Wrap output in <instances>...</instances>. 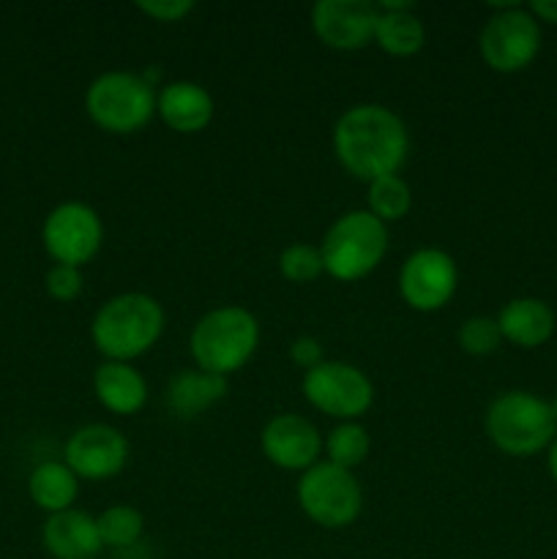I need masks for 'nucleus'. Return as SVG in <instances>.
I'll list each match as a JSON object with an SVG mask.
<instances>
[{"instance_id":"f257e3e1","label":"nucleus","mask_w":557,"mask_h":559,"mask_svg":"<svg viewBox=\"0 0 557 559\" xmlns=\"http://www.w3.org/2000/svg\"><path fill=\"white\" fill-rule=\"evenodd\" d=\"M333 153L364 183L399 175L410 153L407 126L382 104H355L333 126Z\"/></svg>"},{"instance_id":"f03ea898","label":"nucleus","mask_w":557,"mask_h":559,"mask_svg":"<svg viewBox=\"0 0 557 559\" xmlns=\"http://www.w3.org/2000/svg\"><path fill=\"white\" fill-rule=\"evenodd\" d=\"M164 331V309L145 293H123L109 298L91 322L93 347L107 360L131 364L151 353Z\"/></svg>"},{"instance_id":"7ed1b4c3","label":"nucleus","mask_w":557,"mask_h":559,"mask_svg":"<svg viewBox=\"0 0 557 559\" xmlns=\"http://www.w3.org/2000/svg\"><path fill=\"white\" fill-rule=\"evenodd\" d=\"M260 347V322L244 306H218L208 311L189 336L191 360L200 371L229 380Z\"/></svg>"},{"instance_id":"20e7f679","label":"nucleus","mask_w":557,"mask_h":559,"mask_svg":"<svg viewBox=\"0 0 557 559\" xmlns=\"http://www.w3.org/2000/svg\"><path fill=\"white\" fill-rule=\"evenodd\" d=\"M486 437L506 456L528 459L546 451L557 437V420L546 399L530 391H506L486 409Z\"/></svg>"},{"instance_id":"39448f33","label":"nucleus","mask_w":557,"mask_h":559,"mask_svg":"<svg viewBox=\"0 0 557 559\" xmlns=\"http://www.w3.org/2000/svg\"><path fill=\"white\" fill-rule=\"evenodd\" d=\"M325 273L336 282L353 284L380 267L388 254V224L369 211H347L328 227L320 243Z\"/></svg>"},{"instance_id":"423d86ee","label":"nucleus","mask_w":557,"mask_h":559,"mask_svg":"<svg viewBox=\"0 0 557 559\" xmlns=\"http://www.w3.org/2000/svg\"><path fill=\"white\" fill-rule=\"evenodd\" d=\"M87 118L109 134H134L156 115V91L134 71H104L85 91Z\"/></svg>"},{"instance_id":"0eeeda50","label":"nucleus","mask_w":557,"mask_h":559,"mask_svg":"<svg viewBox=\"0 0 557 559\" xmlns=\"http://www.w3.org/2000/svg\"><path fill=\"white\" fill-rule=\"evenodd\" d=\"M495 14L484 22L478 36V49L484 63L497 74H519L541 52V22L528 11V5L502 3L491 5Z\"/></svg>"},{"instance_id":"6e6552de","label":"nucleus","mask_w":557,"mask_h":559,"mask_svg":"<svg viewBox=\"0 0 557 559\" xmlns=\"http://www.w3.org/2000/svg\"><path fill=\"white\" fill-rule=\"evenodd\" d=\"M298 506L315 524L325 530L349 527L364 511V491L349 469L317 462L298 480Z\"/></svg>"},{"instance_id":"1a4fd4ad","label":"nucleus","mask_w":557,"mask_h":559,"mask_svg":"<svg viewBox=\"0 0 557 559\" xmlns=\"http://www.w3.org/2000/svg\"><path fill=\"white\" fill-rule=\"evenodd\" d=\"M300 388L311 407L339 424L358 420L375 404V385L366 371L342 360H322L315 369L304 371Z\"/></svg>"},{"instance_id":"9d476101","label":"nucleus","mask_w":557,"mask_h":559,"mask_svg":"<svg viewBox=\"0 0 557 559\" xmlns=\"http://www.w3.org/2000/svg\"><path fill=\"white\" fill-rule=\"evenodd\" d=\"M42 243L55 265L82 267L98 254L104 243L102 216L85 202H60L44 218Z\"/></svg>"},{"instance_id":"9b49d317","label":"nucleus","mask_w":557,"mask_h":559,"mask_svg":"<svg viewBox=\"0 0 557 559\" xmlns=\"http://www.w3.org/2000/svg\"><path fill=\"white\" fill-rule=\"evenodd\" d=\"M459 287V267L448 251L418 249L402 262L399 295L413 311H440L451 304Z\"/></svg>"},{"instance_id":"f8f14e48","label":"nucleus","mask_w":557,"mask_h":559,"mask_svg":"<svg viewBox=\"0 0 557 559\" xmlns=\"http://www.w3.org/2000/svg\"><path fill=\"white\" fill-rule=\"evenodd\" d=\"M63 459L80 480H107L129 462V440L115 426L87 424L66 440Z\"/></svg>"},{"instance_id":"ddd939ff","label":"nucleus","mask_w":557,"mask_h":559,"mask_svg":"<svg viewBox=\"0 0 557 559\" xmlns=\"http://www.w3.org/2000/svg\"><path fill=\"white\" fill-rule=\"evenodd\" d=\"M377 3L369 0H317L311 5V31L336 52H355L375 41Z\"/></svg>"},{"instance_id":"4468645a","label":"nucleus","mask_w":557,"mask_h":559,"mask_svg":"<svg viewBox=\"0 0 557 559\" xmlns=\"http://www.w3.org/2000/svg\"><path fill=\"white\" fill-rule=\"evenodd\" d=\"M260 448L268 462L287 473H306L320 462L322 437L304 415H273L260 435Z\"/></svg>"},{"instance_id":"2eb2a0df","label":"nucleus","mask_w":557,"mask_h":559,"mask_svg":"<svg viewBox=\"0 0 557 559\" xmlns=\"http://www.w3.org/2000/svg\"><path fill=\"white\" fill-rule=\"evenodd\" d=\"M216 104L202 85L189 80L167 82L156 93V115L178 134H200L211 126Z\"/></svg>"},{"instance_id":"dca6fc26","label":"nucleus","mask_w":557,"mask_h":559,"mask_svg":"<svg viewBox=\"0 0 557 559\" xmlns=\"http://www.w3.org/2000/svg\"><path fill=\"white\" fill-rule=\"evenodd\" d=\"M42 540L55 559H96L104 549L96 516L76 508L47 516Z\"/></svg>"},{"instance_id":"f3484780","label":"nucleus","mask_w":557,"mask_h":559,"mask_svg":"<svg viewBox=\"0 0 557 559\" xmlns=\"http://www.w3.org/2000/svg\"><path fill=\"white\" fill-rule=\"evenodd\" d=\"M500 325L502 342L522 349L544 347L555 336L557 317L552 306L541 298H513L508 300L495 317Z\"/></svg>"},{"instance_id":"a211bd4d","label":"nucleus","mask_w":557,"mask_h":559,"mask_svg":"<svg viewBox=\"0 0 557 559\" xmlns=\"http://www.w3.org/2000/svg\"><path fill=\"white\" fill-rule=\"evenodd\" d=\"M98 404L115 415H137L147 404V382L131 364L104 360L93 374Z\"/></svg>"},{"instance_id":"6ab92c4d","label":"nucleus","mask_w":557,"mask_h":559,"mask_svg":"<svg viewBox=\"0 0 557 559\" xmlns=\"http://www.w3.org/2000/svg\"><path fill=\"white\" fill-rule=\"evenodd\" d=\"M377 25L375 44L382 52L393 58H410L420 52L426 44V27L420 16L413 11V3H399V0H382L377 3Z\"/></svg>"},{"instance_id":"aec40b11","label":"nucleus","mask_w":557,"mask_h":559,"mask_svg":"<svg viewBox=\"0 0 557 559\" xmlns=\"http://www.w3.org/2000/svg\"><path fill=\"white\" fill-rule=\"evenodd\" d=\"M227 396V380L200 369H183L169 380L167 404L178 418H197Z\"/></svg>"},{"instance_id":"412c9836","label":"nucleus","mask_w":557,"mask_h":559,"mask_svg":"<svg viewBox=\"0 0 557 559\" xmlns=\"http://www.w3.org/2000/svg\"><path fill=\"white\" fill-rule=\"evenodd\" d=\"M27 495L33 506L44 513L71 511L80 495V478L69 469L66 462H42L27 478Z\"/></svg>"},{"instance_id":"4be33fe9","label":"nucleus","mask_w":557,"mask_h":559,"mask_svg":"<svg viewBox=\"0 0 557 559\" xmlns=\"http://www.w3.org/2000/svg\"><path fill=\"white\" fill-rule=\"evenodd\" d=\"M413 207V189L402 175H386L369 183V197H366V211L382 224L402 222Z\"/></svg>"},{"instance_id":"5701e85b","label":"nucleus","mask_w":557,"mask_h":559,"mask_svg":"<svg viewBox=\"0 0 557 559\" xmlns=\"http://www.w3.org/2000/svg\"><path fill=\"white\" fill-rule=\"evenodd\" d=\"M369 431L358 424V420H349V424H339L336 429H331V435L322 442V451H325V462L336 464V467L349 469L353 473L355 467L366 462L369 456Z\"/></svg>"},{"instance_id":"b1692460","label":"nucleus","mask_w":557,"mask_h":559,"mask_svg":"<svg viewBox=\"0 0 557 559\" xmlns=\"http://www.w3.org/2000/svg\"><path fill=\"white\" fill-rule=\"evenodd\" d=\"M98 535L107 549H129L145 533V516L131 506H112L96 516Z\"/></svg>"},{"instance_id":"393cba45","label":"nucleus","mask_w":557,"mask_h":559,"mask_svg":"<svg viewBox=\"0 0 557 559\" xmlns=\"http://www.w3.org/2000/svg\"><path fill=\"white\" fill-rule=\"evenodd\" d=\"M278 273L293 284H309L325 273L320 246L293 243L278 254Z\"/></svg>"},{"instance_id":"a878e982","label":"nucleus","mask_w":557,"mask_h":559,"mask_svg":"<svg viewBox=\"0 0 557 559\" xmlns=\"http://www.w3.org/2000/svg\"><path fill=\"white\" fill-rule=\"evenodd\" d=\"M457 342L473 358H486V355H495L500 349L502 333L495 317H467L459 325Z\"/></svg>"},{"instance_id":"bb28decb","label":"nucleus","mask_w":557,"mask_h":559,"mask_svg":"<svg viewBox=\"0 0 557 559\" xmlns=\"http://www.w3.org/2000/svg\"><path fill=\"white\" fill-rule=\"evenodd\" d=\"M44 287H47V295L58 304H69L85 287V278H82V267L71 265H52L49 267L47 278H44Z\"/></svg>"},{"instance_id":"cd10ccee","label":"nucleus","mask_w":557,"mask_h":559,"mask_svg":"<svg viewBox=\"0 0 557 559\" xmlns=\"http://www.w3.org/2000/svg\"><path fill=\"white\" fill-rule=\"evenodd\" d=\"M137 9L145 16H151V20L173 25V22H180L183 16H189L194 11V3L191 0H140Z\"/></svg>"},{"instance_id":"c85d7f7f","label":"nucleus","mask_w":557,"mask_h":559,"mask_svg":"<svg viewBox=\"0 0 557 559\" xmlns=\"http://www.w3.org/2000/svg\"><path fill=\"white\" fill-rule=\"evenodd\" d=\"M289 358H293L298 369L309 371L325 360V349H322V344L315 336H300L289 344Z\"/></svg>"},{"instance_id":"c756f323","label":"nucleus","mask_w":557,"mask_h":559,"mask_svg":"<svg viewBox=\"0 0 557 559\" xmlns=\"http://www.w3.org/2000/svg\"><path fill=\"white\" fill-rule=\"evenodd\" d=\"M528 11L535 20L544 22V25L557 27V0H533V3L528 5Z\"/></svg>"},{"instance_id":"7c9ffc66","label":"nucleus","mask_w":557,"mask_h":559,"mask_svg":"<svg viewBox=\"0 0 557 559\" xmlns=\"http://www.w3.org/2000/svg\"><path fill=\"white\" fill-rule=\"evenodd\" d=\"M546 469H549L552 480L557 484V437L552 440V445L546 448Z\"/></svg>"},{"instance_id":"2f4dec72","label":"nucleus","mask_w":557,"mask_h":559,"mask_svg":"<svg viewBox=\"0 0 557 559\" xmlns=\"http://www.w3.org/2000/svg\"><path fill=\"white\" fill-rule=\"evenodd\" d=\"M549 407H552V415H555V420H557V393H555V396H552Z\"/></svg>"}]
</instances>
